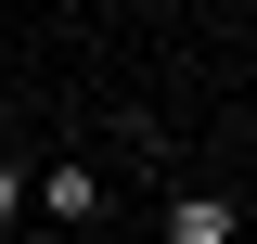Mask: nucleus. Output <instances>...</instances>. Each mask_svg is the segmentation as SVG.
Returning a JSON list of instances; mask_svg holds the SVG:
<instances>
[{
  "instance_id": "3",
  "label": "nucleus",
  "mask_w": 257,
  "mask_h": 244,
  "mask_svg": "<svg viewBox=\"0 0 257 244\" xmlns=\"http://www.w3.org/2000/svg\"><path fill=\"white\" fill-rule=\"evenodd\" d=\"M13 218H39V180L13 167V154H0V231H13Z\"/></svg>"
},
{
  "instance_id": "1",
  "label": "nucleus",
  "mask_w": 257,
  "mask_h": 244,
  "mask_svg": "<svg viewBox=\"0 0 257 244\" xmlns=\"http://www.w3.org/2000/svg\"><path fill=\"white\" fill-rule=\"evenodd\" d=\"M39 218H52V231H90L103 218V167L90 154H52V167H39Z\"/></svg>"
},
{
  "instance_id": "2",
  "label": "nucleus",
  "mask_w": 257,
  "mask_h": 244,
  "mask_svg": "<svg viewBox=\"0 0 257 244\" xmlns=\"http://www.w3.org/2000/svg\"><path fill=\"white\" fill-rule=\"evenodd\" d=\"M167 244H231V206L219 193H167Z\"/></svg>"
}]
</instances>
